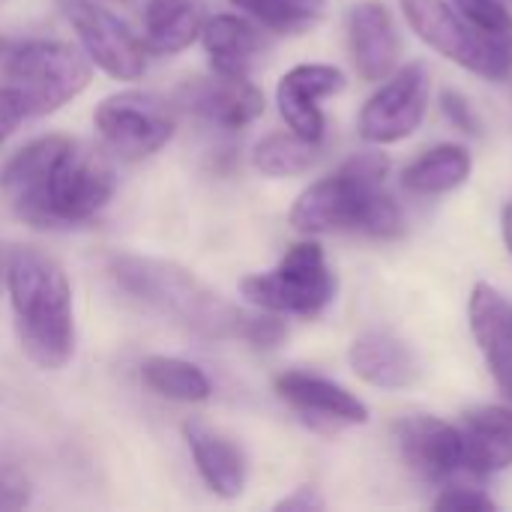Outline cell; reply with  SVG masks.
Returning a JSON list of instances; mask_svg holds the SVG:
<instances>
[{"instance_id":"9a60e30c","label":"cell","mask_w":512,"mask_h":512,"mask_svg":"<svg viewBox=\"0 0 512 512\" xmlns=\"http://www.w3.org/2000/svg\"><path fill=\"white\" fill-rule=\"evenodd\" d=\"M351 372L378 390H408L420 381L423 363L417 351L390 330H366L348 348Z\"/></svg>"},{"instance_id":"f546056e","label":"cell","mask_w":512,"mask_h":512,"mask_svg":"<svg viewBox=\"0 0 512 512\" xmlns=\"http://www.w3.org/2000/svg\"><path fill=\"white\" fill-rule=\"evenodd\" d=\"M27 117V108H24V99L15 87L3 84L0 87V144L18 129V123Z\"/></svg>"},{"instance_id":"2e32d148","label":"cell","mask_w":512,"mask_h":512,"mask_svg":"<svg viewBox=\"0 0 512 512\" xmlns=\"http://www.w3.org/2000/svg\"><path fill=\"white\" fill-rule=\"evenodd\" d=\"M348 48L363 81H384L396 72L402 39L390 9L381 0H360L348 12Z\"/></svg>"},{"instance_id":"e0dca14e","label":"cell","mask_w":512,"mask_h":512,"mask_svg":"<svg viewBox=\"0 0 512 512\" xmlns=\"http://www.w3.org/2000/svg\"><path fill=\"white\" fill-rule=\"evenodd\" d=\"M180 99L204 123L228 132L255 123L267 108L264 93L249 78H225V75L189 81L180 90Z\"/></svg>"},{"instance_id":"8fae6325","label":"cell","mask_w":512,"mask_h":512,"mask_svg":"<svg viewBox=\"0 0 512 512\" xmlns=\"http://www.w3.org/2000/svg\"><path fill=\"white\" fill-rule=\"evenodd\" d=\"M396 447L402 462L426 483L444 486L456 474L465 471L462 435L459 426L444 423L432 414H414L393 426Z\"/></svg>"},{"instance_id":"52a82bcc","label":"cell","mask_w":512,"mask_h":512,"mask_svg":"<svg viewBox=\"0 0 512 512\" xmlns=\"http://www.w3.org/2000/svg\"><path fill=\"white\" fill-rule=\"evenodd\" d=\"M93 78L84 51L57 39H30L9 51L6 81L24 99L27 117H45L81 96Z\"/></svg>"},{"instance_id":"277c9868","label":"cell","mask_w":512,"mask_h":512,"mask_svg":"<svg viewBox=\"0 0 512 512\" xmlns=\"http://www.w3.org/2000/svg\"><path fill=\"white\" fill-rule=\"evenodd\" d=\"M111 279L135 300L159 312L162 318L180 324L201 339H240L246 342L252 312L228 303L195 273L174 261L144 258V255H114Z\"/></svg>"},{"instance_id":"ba28073f","label":"cell","mask_w":512,"mask_h":512,"mask_svg":"<svg viewBox=\"0 0 512 512\" xmlns=\"http://www.w3.org/2000/svg\"><path fill=\"white\" fill-rule=\"evenodd\" d=\"M93 126L117 156L147 159L174 138L177 114L171 102L156 93L120 90L96 105Z\"/></svg>"},{"instance_id":"3957f363","label":"cell","mask_w":512,"mask_h":512,"mask_svg":"<svg viewBox=\"0 0 512 512\" xmlns=\"http://www.w3.org/2000/svg\"><path fill=\"white\" fill-rule=\"evenodd\" d=\"M6 291L21 351L48 372L75 354L72 285L63 267L39 249H15L6 261Z\"/></svg>"},{"instance_id":"4316f807","label":"cell","mask_w":512,"mask_h":512,"mask_svg":"<svg viewBox=\"0 0 512 512\" xmlns=\"http://www.w3.org/2000/svg\"><path fill=\"white\" fill-rule=\"evenodd\" d=\"M33 498V486L27 474L9 462H0V512L24 510Z\"/></svg>"},{"instance_id":"7c38bea8","label":"cell","mask_w":512,"mask_h":512,"mask_svg":"<svg viewBox=\"0 0 512 512\" xmlns=\"http://www.w3.org/2000/svg\"><path fill=\"white\" fill-rule=\"evenodd\" d=\"M345 84V72L333 63H300L288 69L276 87V105L285 126L294 135L321 144L327 132V117L318 102L342 93Z\"/></svg>"},{"instance_id":"484cf974","label":"cell","mask_w":512,"mask_h":512,"mask_svg":"<svg viewBox=\"0 0 512 512\" xmlns=\"http://www.w3.org/2000/svg\"><path fill=\"white\" fill-rule=\"evenodd\" d=\"M459 15L489 33H512L510 9L501 0H450Z\"/></svg>"},{"instance_id":"7402d4cb","label":"cell","mask_w":512,"mask_h":512,"mask_svg":"<svg viewBox=\"0 0 512 512\" xmlns=\"http://www.w3.org/2000/svg\"><path fill=\"white\" fill-rule=\"evenodd\" d=\"M207 21L201 0H147L144 6V48L153 54L186 51Z\"/></svg>"},{"instance_id":"f1b7e54d","label":"cell","mask_w":512,"mask_h":512,"mask_svg":"<svg viewBox=\"0 0 512 512\" xmlns=\"http://www.w3.org/2000/svg\"><path fill=\"white\" fill-rule=\"evenodd\" d=\"M435 510H453V512H492L498 504L492 501V495H486L483 489H468V486H447L441 489V495L432 504Z\"/></svg>"},{"instance_id":"d4e9b609","label":"cell","mask_w":512,"mask_h":512,"mask_svg":"<svg viewBox=\"0 0 512 512\" xmlns=\"http://www.w3.org/2000/svg\"><path fill=\"white\" fill-rule=\"evenodd\" d=\"M228 3L273 33H306L327 12V0H228Z\"/></svg>"},{"instance_id":"9c48e42d","label":"cell","mask_w":512,"mask_h":512,"mask_svg":"<svg viewBox=\"0 0 512 512\" xmlns=\"http://www.w3.org/2000/svg\"><path fill=\"white\" fill-rule=\"evenodd\" d=\"M87 60L114 81H138L147 72V48L132 27L96 0H57Z\"/></svg>"},{"instance_id":"6da1fadb","label":"cell","mask_w":512,"mask_h":512,"mask_svg":"<svg viewBox=\"0 0 512 512\" xmlns=\"http://www.w3.org/2000/svg\"><path fill=\"white\" fill-rule=\"evenodd\" d=\"M117 174L108 156L66 135L24 144L0 171V192L33 228H66L108 207Z\"/></svg>"},{"instance_id":"83f0119b","label":"cell","mask_w":512,"mask_h":512,"mask_svg":"<svg viewBox=\"0 0 512 512\" xmlns=\"http://www.w3.org/2000/svg\"><path fill=\"white\" fill-rule=\"evenodd\" d=\"M441 114L450 120L453 129H459V132H465V135H474V138L483 135V120H480V114L474 111V105H471L459 90H444V93H441Z\"/></svg>"},{"instance_id":"5bb4252c","label":"cell","mask_w":512,"mask_h":512,"mask_svg":"<svg viewBox=\"0 0 512 512\" xmlns=\"http://www.w3.org/2000/svg\"><path fill=\"white\" fill-rule=\"evenodd\" d=\"M273 387H276L279 399H285L306 420H318V423H330V426H366L369 423L366 402L324 375L288 369V372L276 375Z\"/></svg>"},{"instance_id":"4dcf8cb0","label":"cell","mask_w":512,"mask_h":512,"mask_svg":"<svg viewBox=\"0 0 512 512\" xmlns=\"http://www.w3.org/2000/svg\"><path fill=\"white\" fill-rule=\"evenodd\" d=\"M327 507V501L312 489V486H300V489H294L291 495H285L279 504H276V510L279 512H318Z\"/></svg>"},{"instance_id":"d6986e66","label":"cell","mask_w":512,"mask_h":512,"mask_svg":"<svg viewBox=\"0 0 512 512\" xmlns=\"http://www.w3.org/2000/svg\"><path fill=\"white\" fill-rule=\"evenodd\" d=\"M183 438H186V447L192 453L195 471L204 480V486L216 498H225V501L240 498L246 489V477H249L243 450L231 438L213 432L210 426H204L198 420L183 423Z\"/></svg>"},{"instance_id":"1f68e13d","label":"cell","mask_w":512,"mask_h":512,"mask_svg":"<svg viewBox=\"0 0 512 512\" xmlns=\"http://www.w3.org/2000/svg\"><path fill=\"white\" fill-rule=\"evenodd\" d=\"M501 234H504V246H507V252L512 255V201L504 204V210H501Z\"/></svg>"},{"instance_id":"30bf717a","label":"cell","mask_w":512,"mask_h":512,"mask_svg":"<svg viewBox=\"0 0 512 512\" xmlns=\"http://www.w3.org/2000/svg\"><path fill=\"white\" fill-rule=\"evenodd\" d=\"M432 78L426 63H408L384 78L357 114L360 138L381 147L411 138L429 108Z\"/></svg>"},{"instance_id":"4fadbf2b","label":"cell","mask_w":512,"mask_h":512,"mask_svg":"<svg viewBox=\"0 0 512 512\" xmlns=\"http://www.w3.org/2000/svg\"><path fill=\"white\" fill-rule=\"evenodd\" d=\"M468 324L489 375L512 405V300L495 285L477 282L468 300Z\"/></svg>"},{"instance_id":"cb8c5ba5","label":"cell","mask_w":512,"mask_h":512,"mask_svg":"<svg viewBox=\"0 0 512 512\" xmlns=\"http://www.w3.org/2000/svg\"><path fill=\"white\" fill-rule=\"evenodd\" d=\"M321 159V144L306 141L300 135L288 132H270L252 147V165L258 174L282 180L312 171V165Z\"/></svg>"},{"instance_id":"ac0fdd59","label":"cell","mask_w":512,"mask_h":512,"mask_svg":"<svg viewBox=\"0 0 512 512\" xmlns=\"http://www.w3.org/2000/svg\"><path fill=\"white\" fill-rule=\"evenodd\" d=\"M459 435L468 474L495 477L512 468V405H480L465 411Z\"/></svg>"},{"instance_id":"603a6c76","label":"cell","mask_w":512,"mask_h":512,"mask_svg":"<svg viewBox=\"0 0 512 512\" xmlns=\"http://www.w3.org/2000/svg\"><path fill=\"white\" fill-rule=\"evenodd\" d=\"M141 381L162 399L198 405L213 396V384L201 366L180 357H147L141 363Z\"/></svg>"},{"instance_id":"7a4b0ae2","label":"cell","mask_w":512,"mask_h":512,"mask_svg":"<svg viewBox=\"0 0 512 512\" xmlns=\"http://www.w3.org/2000/svg\"><path fill=\"white\" fill-rule=\"evenodd\" d=\"M390 162L378 150H363L345 159L333 174L306 186L291 204V225L300 234L363 231L378 240L399 237L405 213L387 192Z\"/></svg>"},{"instance_id":"5b68a950","label":"cell","mask_w":512,"mask_h":512,"mask_svg":"<svg viewBox=\"0 0 512 512\" xmlns=\"http://www.w3.org/2000/svg\"><path fill=\"white\" fill-rule=\"evenodd\" d=\"M336 291V273L330 270L327 255L315 240H300L288 246L273 270L240 279V294L249 306L294 318H318L330 309Z\"/></svg>"},{"instance_id":"8992f818","label":"cell","mask_w":512,"mask_h":512,"mask_svg":"<svg viewBox=\"0 0 512 512\" xmlns=\"http://www.w3.org/2000/svg\"><path fill=\"white\" fill-rule=\"evenodd\" d=\"M399 9L408 27L456 66L489 81H507L512 75V33L474 27L450 0H399Z\"/></svg>"},{"instance_id":"44dd1931","label":"cell","mask_w":512,"mask_h":512,"mask_svg":"<svg viewBox=\"0 0 512 512\" xmlns=\"http://www.w3.org/2000/svg\"><path fill=\"white\" fill-rule=\"evenodd\" d=\"M471 171H474V156L468 147L435 144L402 168L399 183L411 195L435 198V195H447L465 186L471 180Z\"/></svg>"},{"instance_id":"ffe728a7","label":"cell","mask_w":512,"mask_h":512,"mask_svg":"<svg viewBox=\"0 0 512 512\" xmlns=\"http://www.w3.org/2000/svg\"><path fill=\"white\" fill-rule=\"evenodd\" d=\"M198 39L210 57L213 72L225 78H249L267 51L264 33L252 21L234 12L207 18Z\"/></svg>"}]
</instances>
